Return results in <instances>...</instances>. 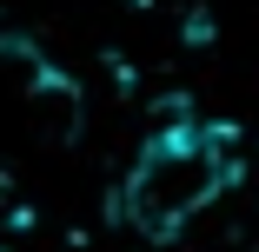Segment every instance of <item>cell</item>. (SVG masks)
I'll return each mask as SVG.
<instances>
[{
    "mask_svg": "<svg viewBox=\"0 0 259 252\" xmlns=\"http://www.w3.org/2000/svg\"><path fill=\"white\" fill-rule=\"evenodd\" d=\"M233 179V133L226 126H166L140 146V160L126 166L120 213L146 232L166 239L186 219H199Z\"/></svg>",
    "mask_w": 259,
    "mask_h": 252,
    "instance_id": "cell-1",
    "label": "cell"
},
{
    "mask_svg": "<svg viewBox=\"0 0 259 252\" xmlns=\"http://www.w3.org/2000/svg\"><path fill=\"white\" fill-rule=\"evenodd\" d=\"M0 252H7V245H0Z\"/></svg>",
    "mask_w": 259,
    "mask_h": 252,
    "instance_id": "cell-2",
    "label": "cell"
}]
</instances>
